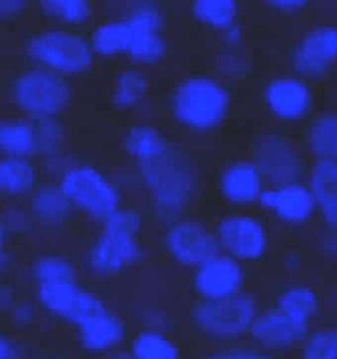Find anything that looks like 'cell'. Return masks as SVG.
<instances>
[{
  "label": "cell",
  "mask_w": 337,
  "mask_h": 359,
  "mask_svg": "<svg viewBox=\"0 0 337 359\" xmlns=\"http://www.w3.org/2000/svg\"><path fill=\"white\" fill-rule=\"evenodd\" d=\"M193 13L202 22L216 28L230 26L236 15V4L227 0H201L192 6Z\"/></svg>",
  "instance_id": "obj_28"
},
{
  "label": "cell",
  "mask_w": 337,
  "mask_h": 359,
  "mask_svg": "<svg viewBox=\"0 0 337 359\" xmlns=\"http://www.w3.org/2000/svg\"><path fill=\"white\" fill-rule=\"evenodd\" d=\"M220 184L227 201L236 205H248L259 201L263 193V175L255 163H238L225 171Z\"/></svg>",
  "instance_id": "obj_18"
},
{
  "label": "cell",
  "mask_w": 337,
  "mask_h": 359,
  "mask_svg": "<svg viewBox=\"0 0 337 359\" xmlns=\"http://www.w3.org/2000/svg\"><path fill=\"white\" fill-rule=\"evenodd\" d=\"M166 243L172 255L185 266H200L219 249L216 237L192 220L175 224L168 231Z\"/></svg>",
  "instance_id": "obj_13"
},
{
  "label": "cell",
  "mask_w": 337,
  "mask_h": 359,
  "mask_svg": "<svg viewBox=\"0 0 337 359\" xmlns=\"http://www.w3.org/2000/svg\"><path fill=\"white\" fill-rule=\"evenodd\" d=\"M135 232L107 222L105 233L97 241L90 255V264L97 273L110 274L126 268L139 256Z\"/></svg>",
  "instance_id": "obj_12"
},
{
  "label": "cell",
  "mask_w": 337,
  "mask_h": 359,
  "mask_svg": "<svg viewBox=\"0 0 337 359\" xmlns=\"http://www.w3.org/2000/svg\"><path fill=\"white\" fill-rule=\"evenodd\" d=\"M132 30L126 22H111L100 27L93 35L95 50L99 53L113 54L128 51Z\"/></svg>",
  "instance_id": "obj_25"
},
{
  "label": "cell",
  "mask_w": 337,
  "mask_h": 359,
  "mask_svg": "<svg viewBox=\"0 0 337 359\" xmlns=\"http://www.w3.org/2000/svg\"><path fill=\"white\" fill-rule=\"evenodd\" d=\"M1 359H15L14 348L6 339L1 340Z\"/></svg>",
  "instance_id": "obj_35"
},
{
  "label": "cell",
  "mask_w": 337,
  "mask_h": 359,
  "mask_svg": "<svg viewBox=\"0 0 337 359\" xmlns=\"http://www.w3.org/2000/svg\"><path fill=\"white\" fill-rule=\"evenodd\" d=\"M275 306L292 316L310 321L317 314L319 299L311 287L294 285L284 290L278 295Z\"/></svg>",
  "instance_id": "obj_23"
},
{
  "label": "cell",
  "mask_w": 337,
  "mask_h": 359,
  "mask_svg": "<svg viewBox=\"0 0 337 359\" xmlns=\"http://www.w3.org/2000/svg\"><path fill=\"white\" fill-rule=\"evenodd\" d=\"M48 132H36L33 126L22 121H4L0 129V144L6 152L15 155L29 154L44 144V136Z\"/></svg>",
  "instance_id": "obj_21"
},
{
  "label": "cell",
  "mask_w": 337,
  "mask_h": 359,
  "mask_svg": "<svg viewBox=\"0 0 337 359\" xmlns=\"http://www.w3.org/2000/svg\"><path fill=\"white\" fill-rule=\"evenodd\" d=\"M295 72L305 79H319L337 60V27H318L300 39L292 53Z\"/></svg>",
  "instance_id": "obj_8"
},
{
  "label": "cell",
  "mask_w": 337,
  "mask_h": 359,
  "mask_svg": "<svg viewBox=\"0 0 337 359\" xmlns=\"http://www.w3.org/2000/svg\"><path fill=\"white\" fill-rule=\"evenodd\" d=\"M41 5L48 13L67 22H81L90 13V5L81 0H52Z\"/></svg>",
  "instance_id": "obj_31"
},
{
  "label": "cell",
  "mask_w": 337,
  "mask_h": 359,
  "mask_svg": "<svg viewBox=\"0 0 337 359\" xmlns=\"http://www.w3.org/2000/svg\"><path fill=\"white\" fill-rule=\"evenodd\" d=\"M270 5L272 7H275V9L280 10V11H295V10L301 9L305 7V3L303 1H275L271 3Z\"/></svg>",
  "instance_id": "obj_34"
},
{
  "label": "cell",
  "mask_w": 337,
  "mask_h": 359,
  "mask_svg": "<svg viewBox=\"0 0 337 359\" xmlns=\"http://www.w3.org/2000/svg\"><path fill=\"white\" fill-rule=\"evenodd\" d=\"M34 276L42 306L78 327L105 310L94 294L76 285L72 266L65 259L42 258L34 269Z\"/></svg>",
  "instance_id": "obj_1"
},
{
  "label": "cell",
  "mask_w": 337,
  "mask_h": 359,
  "mask_svg": "<svg viewBox=\"0 0 337 359\" xmlns=\"http://www.w3.org/2000/svg\"><path fill=\"white\" fill-rule=\"evenodd\" d=\"M128 151L143 161L155 158L164 151V142L155 130L151 128H136L126 140Z\"/></svg>",
  "instance_id": "obj_29"
},
{
  "label": "cell",
  "mask_w": 337,
  "mask_h": 359,
  "mask_svg": "<svg viewBox=\"0 0 337 359\" xmlns=\"http://www.w3.org/2000/svg\"><path fill=\"white\" fill-rule=\"evenodd\" d=\"M259 203L263 209L288 224L305 222L316 207L311 190L296 182L263 191Z\"/></svg>",
  "instance_id": "obj_14"
},
{
  "label": "cell",
  "mask_w": 337,
  "mask_h": 359,
  "mask_svg": "<svg viewBox=\"0 0 337 359\" xmlns=\"http://www.w3.org/2000/svg\"><path fill=\"white\" fill-rule=\"evenodd\" d=\"M244 279V270L238 260L217 253L197 266L194 285L204 299H217L240 292Z\"/></svg>",
  "instance_id": "obj_11"
},
{
  "label": "cell",
  "mask_w": 337,
  "mask_h": 359,
  "mask_svg": "<svg viewBox=\"0 0 337 359\" xmlns=\"http://www.w3.org/2000/svg\"><path fill=\"white\" fill-rule=\"evenodd\" d=\"M80 340L88 350L112 348L124 337V325L109 310L95 315L78 327Z\"/></svg>",
  "instance_id": "obj_19"
},
{
  "label": "cell",
  "mask_w": 337,
  "mask_h": 359,
  "mask_svg": "<svg viewBox=\"0 0 337 359\" xmlns=\"http://www.w3.org/2000/svg\"><path fill=\"white\" fill-rule=\"evenodd\" d=\"M27 53L35 62L65 72H79L91 64V52L79 35L48 31L32 37Z\"/></svg>",
  "instance_id": "obj_4"
},
{
  "label": "cell",
  "mask_w": 337,
  "mask_h": 359,
  "mask_svg": "<svg viewBox=\"0 0 337 359\" xmlns=\"http://www.w3.org/2000/svg\"><path fill=\"white\" fill-rule=\"evenodd\" d=\"M132 30L128 53L135 60L153 62L158 60L164 51V45L157 34L159 14L150 4H143L133 10L128 20Z\"/></svg>",
  "instance_id": "obj_16"
},
{
  "label": "cell",
  "mask_w": 337,
  "mask_h": 359,
  "mask_svg": "<svg viewBox=\"0 0 337 359\" xmlns=\"http://www.w3.org/2000/svg\"><path fill=\"white\" fill-rule=\"evenodd\" d=\"M150 163L149 169H145L147 176L151 180L157 192L158 203L166 207L179 205L189 187L187 174L175 171L166 163Z\"/></svg>",
  "instance_id": "obj_20"
},
{
  "label": "cell",
  "mask_w": 337,
  "mask_h": 359,
  "mask_svg": "<svg viewBox=\"0 0 337 359\" xmlns=\"http://www.w3.org/2000/svg\"><path fill=\"white\" fill-rule=\"evenodd\" d=\"M111 359H132V358H131V357L124 356V355L119 354V355H116V356L112 357Z\"/></svg>",
  "instance_id": "obj_36"
},
{
  "label": "cell",
  "mask_w": 337,
  "mask_h": 359,
  "mask_svg": "<svg viewBox=\"0 0 337 359\" xmlns=\"http://www.w3.org/2000/svg\"><path fill=\"white\" fill-rule=\"evenodd\" d=\"M145 92V81L136 72H126L120 77L115 93V100L119 104H130L138 100Z\"/></svg>",
  "instance_id": "obj_32"
},
{
  "label": "cell",
  "mask_w": 337,
  "mask_h": 359,
  "mask_svg": "<svg viewBox=\"0 0 337 359\" xmlns=\"http://www.w3.org/2000/svg\"><path fill=\"white\" fill-rule=\"evenodd\" d=\"M61 191L71 203L97 218H109L115 213L118 195L111 184L94 170H71L61 180Z\"/></svg>",
  "instance_id": "obj_6"
},
{
  "label": "cell",
  "mask_w": 337,
  "mask_h": 359,
  "mask_svg": "<svg viewBox=\"0 0 337 359\" xmlns=\"http://www.w3.org/2000/svg\"><path fill=\"white\" fill-rule=\"evenodd\" d=\"M254 163L263 177L278 186L294 184L303 171V161L294 147L282 136H265L254 149Z\"/></svg>",
  "instance_id": "obj_9"
},
{
  "label": "cell",
  "mask_w": 337,
  "mask_h": 359,
  "mask_svg": "<svg viewBox=\"0 0 337 359\" xmlns=\"http://www.w3.org/2000/svg\"><path fill=\"white\" fill-rule=\"evenodd\" d=\"M303 359H337V330L312 334L303 346Z\"/></svg>",
  "instance_id": "obj_30"
},
{
  "label": "cell",
  "mask_w": 337,
  "mask_h": 359,
  "mask_svg": "<svg viewBox=\"0 0 337 359\" xmlns=\"http://www.w3.org/2000/svg\"><path fill=\"white\" fill-rule=\"evenodd\" d=\"M267 108L282 121H296L309 112L311 93L303 81L280 77L270 81L265 90Z\"/></svg>",
  "instance_id": "obj_15"
},
{
  "label": "cell",
  "mask_w": 337,
  "mask_h": 359,
  "mask_svg": "<svg viewBox=\"0 0 337 359\" xmlns=\"http://www.w3.org/2000/svg\"><path fill=\"white\" fill-rule=\"evenodd\" d=\"M135 359H178L176 346L157 332L139 334L132 346Z\"/></svg>",
  "instance_id": "obj_27"
},
{
  "label": "cell",
  "mask_w": 337,
  "mask_h": 359,
  "mask_svg": "<svg viewBox=\"0 0 337 359\" xmlns=\"http://www.w3.org/2000/svg\"><path fill=\"white\" fill-rule=\"evenodd\" d=\"M257 316L256 302L250 294L238 293L204 299L192 310L196 327L217 340H233L249 332Z\"/></svg>",
  "instance_id": "obj_2"
},
{
  "label": "cell",
  "mask_w": 337,
  "mask_h": 359,
  "mask_svg": "<svg viewBox=\"0 0 337 359\" xmlns=\"http://www.w3.org/2000/svg\"><path fill=\"white\" fill-rule=\"evenodd\" d=\"M33 168L19 158L4 159L0 165V184L2 192L22 194L33 186Z\"/></svg>",
  "instance_id": "obj_24"
},
{
  "label": "cell",
  "mask_w": 337,
  "mask_h": 359,
  "mask_svg": "<svg viewBox=\"0 0 337 359\" xmlns=\"http://www.w3.org/2000/svg\"><path fill=\"white\" fill-rule=\"evenodd\" d=\"M310 321L297 318L277 306L257 314L250 334L263 348L282 350L305 340Z\"/></svg>",
  "instance_id": "obj_10"
},
{
  "label": "cell",
  "mask_w": 337,
  "mask_h": 359,
  "mask_svg": "<svg viewBox=\"0 0 337 359\" xmlns=\"http://www.w3.org/2000/svg\"><path fill=\"white\" fill-rule=\"evenodd\" d=\"M219 248L236 260L256 262L267 249V234L263 222L253 216L223 218L216 228Z\"/></svg>",
  "instance_id": "obj_7"
},
{
  "label": "cell",
  "mask_w": 337,
  "mask_h": 359,
  "mask_svg": "<svg viewBox=\"0 0 337 359\" xmlns=\"http://www.w3.org/2000/svg\"><path fill=\"white\" fill-rule=\"evenodd\" d=\"M15 102L19 108L36 116L58 112L69 100L67 81L48 71H32L15 83Z\"/></svg>",
  "instance_id": "obj_5"
},
{
  "label": "cell",
  "mask_w": 337,
  "mask_h": 359,
  "mask_svg": "<svg viewBox=\"0 0 337 359\" xmlns=\"http://www.w3.org/2000/svg\"><path fill=\"white\" fill-rule=\"evenodd\" d=\"M206 359H271L269 355L254 348H230L210 355Z\"/></svg>",
  "instance_id": "obj_33"
},
{
  "label": "cell",
  "mask_w": 337,
  "mask_h": 359,
  "mask_svg": "<svg viewBox=\"0 0 337 359\" xmlns=\"http://www.w3.org/2000/svg\"><path fill=\"white\" fill-rule=\"evenodd\" d=\"M70 203L62 191L44 189L33 197L32 211L42 222H58L69 214Z\"/></svg>",
  "instance_id": "obj_26"
},
{
  "label": "cell",
  "mask_w": 337,
  "mask_h": 359,
  "mask_svg": "<svg viewBox=\"0 0 337 359\" xmlns=\"http://www.w3.org/2000/svg\"><path fill=\"white\" fill-rule=\"evenodd\" d=\"M229 95L214 79L196 77L181 83L173 96L175 116L189 127H214L227 113Z\"/></svg>",
  "instance_id": "obj_3"
},
{
  "label": "cell",
  "mask_w": 337,
  "mask_h": 359,
  "mask_svg": "<svg viewBox=\"0 0 337 359\" xmlns=\"http://www.w3.org/2000/svg\"><path fill=\"white\" fill-rule=\"evenodd\" d=\"M310 190L324 222L337 231V163L318 161L312 168Z\"/></svg>",
  "instance_id": "obj_17"
},
{
  "label": "cell",
  "mask_w": 337,
  "mask_h": 359,
  "mask_svg": "<svg viewBox=\"0 0 337 359\" xmlns=\"http://www.w3.org/2000/svg\"><path fill=\"white\" fill-rule=\"evenodd\" d=\"M307 142L319 161L337 163V113L316 118L308 129Z\"/></svg>",
  "instance_id": "obj_22"
}]
</instances>
